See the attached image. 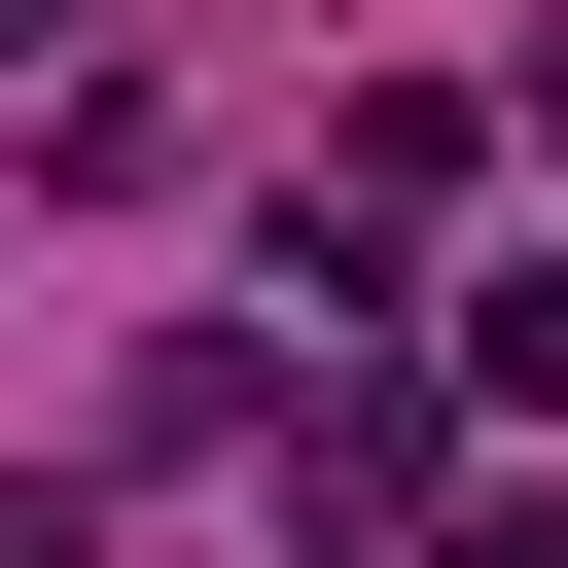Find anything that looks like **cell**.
I'll return each mask as SVG.
<instances>
[{
	"instance_id": "cell-4",
	"label": "cell",
	"mask_w": 568,
	"mask_h": 568,
	"mask_svg": "<svg viewBox=\"0 0 568 568\" xmlns=\"http://www.w3.org/2000/svg\"><path fill=\"white\" fill-rule=\"evenodd\" d=\"M390 568H568V532H532V497H462V532H390Z\"/></svg>"
},
{
	"instance_id": "cell-6",
	"label": "cell",
	"mask_w": 568,
	"mask_h": 568,
	"mask_svg": "<svg viewBox=\"0 0 568 568\" xmlns=\"http://www.w3.org/2000/svg\"><path fill=\"white\" fill-rule=\"evenodd\" d=\"M0 568H71V497H36V462H0Z\"/></svg>"
},
{
	"instance_id": "cell-3",
	"label": "cell",
	"mask_w": 568,
	"mask_h": 568,
	"mask_svg": "<svg viewBox=\"0 0 568 568\" xmlns=\"http://www.w3.org/2000/svg\"><path fill=\"white\" fill-rule=\"evenodd\" d=\"M462 390H497V426H568V284H462Z\"/></svg>"
},
{
	"instance_id": "cell-2",
	"label": "cell",
	"mask_w": 568,
	"mask_h": 568,
	"mask_svg": "<svg viewBox=\"0 0 568 568\" xmlns=\"http://www.w3.org/2000/svg\"><path fill=\"white\" fill-rule=\"evenodd\" d=\"M284 497H320V532H462V497H426V390H284Z\"/></svg>"
},
{
	"instance_id": "cell-5",
	"label": "cell",
	"mask_w": 568,
	"mask_h": 568,
	"mask_svg": "<svg viewBox=\"0 0 568 568\" xmlns=\"http://www.w3.org/2000/svg\"><path fill=\"white\" fill-rule=\"evenodd\" d=\"M0 71H106V0H0Z\"/></svg>"
},
{
	"instance_id": "cell-1",
	"label": "cell",
	"mask_w": 568,
	"mask_h": 568,
	"mask_svg": "<svg viewBox=\"0 0 568 568\" xmlns=\"http://www.w3.org/2000/svg\"><path fill=\"white\" fill-rule=\"evenodd\" d=\"M426 213H462V106H426V71H355V106H320V248H284V284H390Z\"/></svg>"
}]
</instances>
